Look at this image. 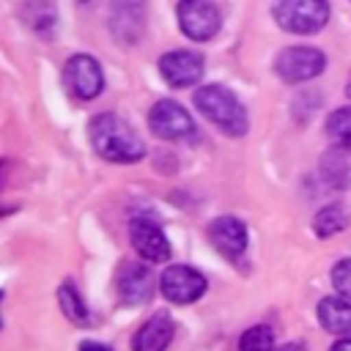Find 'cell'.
Here are the masks:
<instances>
[{"instance_id":"cell-21","label":"cell","mask_w":351,"mask_h":351,"mask_svg":"<svg viewBox=\"0 0 351 351\" xmlns=\"http://www.w3.org/2000/svg\"><path fill=\"white\" fill-rule=\"evenodd\" d=\"M239 351H274V335L269 326H250L241 340H239Z\"/></svg>"},{"instance_id":"cell-24","label":"cell","mask_w":351,"mask_h":351,"mask_svg":"<svg viewBox=\"0 0 351 351\" xmlns=\"http://www.w3.org/2000/svg\"><path fill=\"white\" fill-rule=\"evenodd\" d=\"M329 351H351V337H343V340H337Z\"/></svg>"},{"instance_id":"cell-7","label":"cell","mask_w":351,"mask_h":351,"mask_svg":"<svg viewBox=\"0 0 351 351\" xmlns=\"http://www.w3.org/2000/svg\"><path fill=\"white\" fill-rule=\"evenodd\" d=\"M63 82L74 99H96L104 88V74L96 58L90 55H71L63 66Z\"/></svg>"},{"instance_id":"cell-6","label":"cell","mask_w":351,"mask_h":351,"mask_svg":"<svg viewBox=\"0 0 351 351\" xmlns=\"http://www.w3.org/2000/svg\"><path fill=\"white\" fill-rule=\"evenodd\" d=\"M145 11H148V0H110V14H107L110 36L121 47L137 44L145 30Z\"/></svg>"},{"instance_id":"cell-5","label":"cell","mask_w":351,"mask_h":351,"mask_svg":"<svg viewBox=\"0 0 351 351\" xmlns=\"http://www.w3.org/2000/svg\"><path fill=\"white\" fill-rule=\"evenodd\" d=\"M176 16H178L184 36L192 41H208L222 27L219 8L211 0H178Z\"/></svg>"},{"instance_id":"cell-19","label":"cell","mask_w":351,"mask_h":351,"mask_svg":"<svg viewBox=\"0 0 351 351\" xmlns=\"http://www.w3.org/2000/svg\"><path fill=\"white\" fill-rule=\"evenodd\" d=\"M58 299H60L63 315H66L69 321H74V324H80V326H85V324L90 321V310H88V304L82 302V296L77 293L74 282H63L60 291H58Z\"/></svg>"},{"instance_id":"cell-4","label":"cell","mask_w":351,"mask_h":351,"mask_svg":"<svg viewBox=\"0 0 351 351\" xmlns=\"http://www.w3.org/2000/svg\"><path fill=\"white\" fill-rule=\"evenodd\" d=\"M326 66V55L315 47H285L274 58V71L282 82L296 85L318 77Z\"/></svg>"},{"instance_id":"cell-15","label":"cell","mask_w":351,"mask_h":351,"mask_svg":"<svg viewBox=\"0 0 351 351\" xmlns=\"http://www.w3.org/2000/svg\"><path fill=\"white\" fill-rule=\"evenodd\" d=\"M173 332H176V326H173L170 315L156 313L137 329V335L132 337V348L134 351H165L173 340Z\"/></svg>"},{"instance_id":"cell-17","label":"cell","mask_w":351,"mask_h":351,"mask_svg":"<svg viewBox=\"0 0 351 351\" xmlns=\"http://www.w3.org/2000/svg\"><path fill=\"white\" fill-rule=\"evenodd\" d=\"M318 321L326 332L351 337V299L346 296H329L318 304Z\"/></svg>"},{"instance_id":"cell-1","label":"cell","mask_w":351,"mask_h":351,"mask_svg":"<svg viewBox=\"0 0 351 351\" xmlns=\"http://www.w3.org/2000/svg\"><path fill=\"white\" fill-rule=\"evenodd\" d=\"M88 137L93 151L107 159V162H118V165H129L143 159L145 145L143 140L134 134V129L115 112H101L88 123Z\"/></svg>"},{"instance_id":"cell-13","label":"cell","mask_w":351,"mask_h":351,"mask_svg":"<svg viewBox=\"0 0 351 351\" xmlns=\"http://www.w3.org/2000/svg\"><path fill=\"white\" fill-rule=\"evenodd\" d=\"M211 244L230 261H239L247 250V225L236 217H219L208 225Z\"/></svg>"},{"instance_id":"cell-25","label":"cell","mask_w":351,"mask_h":351,"mask_svg":"<svg viewBox=\"0 0 351 351\" xmlns=\"http://www.w3.org/2000/svg\"><path fill=\"white\" fill-rule=\"evenodd\" d=\"M277 351H304V346H302V343H288V346H282V348H277Z\"/></svg>"},{"instance_id":"cell-8","label":"cell","mask_w":351,"mask_h":351,"mask_svg":"<svg viewBox=\"0 0 351 351\" xmlns=\"http://www.w3.org/2000/svg\"><path fill=\"white\" fill-rule=\"evenodd\" d=\"M148 126H151V132L159 134L162 140H192L195 132H197L192 115H189L181 104H176V101H170V99H162V101H156V104L151 107V112H148Z\"/></svg>"},{"instance_id":"cell-18","label":"cell","mask_w":351,"mask_h":351,"mask_svg":"<svg viewBox=\"0 0 351 351\" xmlns=\"http://www.w3.org/2000/svg\"><path fill=\"white\" fill-rule=\"evenodd\" d=\"M348 222H351L348 208L340 206V203H335V206H326V208H321V211L315 214L313 230H315L321 239H326V236H335V233H340L343 228H348Z\"/></svg>"},{"instance_id":"cell-16","label":"cell","mask_w":351,"mask_h":351,"mask_svg":"<svg viewBox=\"0 0 351 351\" xmlns=\"http://www.w3.org/2000/svg\"><path fill=\"white\" fill-rule=\"evenodd\" d=\"M19 16L41 38H49L55 25H58V8H55L52 0H22Z\"/></svg>"},{"instance_id":"cell-23","label":"cell","mask_w":351,"mask_h":351,"mask_svg":"<svg viewBox=\"0 0 351 351\" xmlns=\"http://www.w3.org/2000/svg\"><path fill=\"white\" fill-rule=\"evenodd\" d=\"M80 351H112V348H110V346H104V343L88 340V343H82V346H80Z\"/></svg>"},{"instance_id":"cell-26","label":"cell","mask_w":351,"mask_h":351,"mask_svg":"<svg viewBox=\"0 0 351 351\" xmlns=\"http://www.w3.org/2000/svg\"><path fill=\"white\" fill-rule=\"evenodd\" d=\"M346 93L351 96V74H348V82H346Z\"/></svg>"},{"instance_id":"cell-2","label":"cell","mask_w":351,"mask_h":351,"mask_svg":"<svg viewBox=\"0 0 351 351\" xmlns=\"http://www.w3.org/2000/svg\"><path fill=\"white\" fill-rule=\"evenodd\" d=\"M195 107L214 123L219 126L228 137H241L247 134V112L241 107V101L236 99V93L225 85H203L195 90Z\"/></svg>"},{"instance_id":"cell-11","label":"cell","mask_w":351,"mask_h":351,"mask_svg":"<svg viewBox=\"0 0 351 351\" xmlns=\"http://www.w3.org/2000/svg\"><path fill=\"white\" fill-rule=\"evenodd\" d=\"M129 236L143 261L165 263L170 258V241H167L165 230L159 228V222H154L151 217H134L129 225Z\"/></svg>"},{"instance_id":"cell-10","label":"cell","mask_w":351,"mask_h":351,"mask_svg":"<svg viewBox=\"0 0 351 351\" xmlns=\"http://www.w3.org/2000/svg\"><path fill=\"white\" fill-rule=\"evenodd\" d=\"M159 74L173 88H192L203 77V55L192 49H173L159 58Z\"/></svg>"},{"instance_id":"cell-27","label":"cell","mask_w":351,"mask_h":351,"mask_svg":"<svg viewBox=\"0 0 351 351\" xmlns=\"http://www.w3.org/2000/svg\"><path fill=\"white\" fill-rule=\"evenodd\" d=\"M80 3H82V5H90V3H93V0H80Z\"/></svg>"},{"instance_id":"cell-22","label":"cell","mask_w":351,"mask_h":351,"mask_svg":"<svg viewBox=\"0 0 351 351\" xmlns=\"http://www.w3.org/2000/svg\"><path fill=\"white\" fill-rule=\"evenodd\" d=\"M332 282H335V288H337L340 296L351 299V258H343V261L335 263V269H332Z\"/></svg>"},{"instance_id":"cell-14","label":"cell","mask_w":351,"mask_h":351,"mask_svg":"<svg viewBox=\"0 0 351 351\" xmlns=\"http://www.w3.org/2000/svg\"><path fill=\"white\" fill-rule=\"evenodd\" d=\"M321 178L332 189H348L351 186V145L335 143L329 151H324L318 162Z\"/></svg>"},{"instance_id":"cell-12","label":"cell","mask_w":351,"mask_h":351,"mask_svg":"<svg viewBox=\"0 0 351 351\" xmlns=\"http://www.w3.org/2000/svg\"><path fill=\"white\" fill-rule=\"evenodd\" d=\"M115 288H118L121 304H126V307L145 304L154 296V274L145 263H123L118 269Z\"/></svg>"},{"instance_id":"cell-20","label":"cell","mask_w":351,"mask_h":351,"mask_svg":"<svg viewBox=\"0 0 351 351\" xmlns=\"http://www.w3.org/2000/svg\"><path fill=\"white\" fill-rule=\"evenodd\" d=\"M326 134L340 145H351V107H337L326 118Z\"/></svg>"},{"instance_id":"cell-9","label":"cell","mask_w":351,"mask_h":351,"mask_svg":"<svg viewBox=\"0 0 351 351\" xmlns=\"http://www.w3.org/2000/svg\"><path fill=\"white\" fill-rule=\"evenodd\" d=\"M159 288H162V293H165L167 302L189 304V302H197L206 293V277L197 269H192V266L176 263V266H167L162 271Z\"/></svg>"},{"instance_id":"cell-3","label":"cell","mask_w":351,"mask_h":351,"mask_svg":"<svg viewBox=\"0 0 351 351\" xmlns=\"http://www.w3.org/2000/svg\"><path fill=\"white\" fill-rule=\"evenodd\" d=\"M271 14L282 30L296 36H310L329 22L332 11L326 0H274Z\"/></svg>"}]
</instances>
